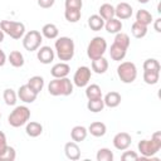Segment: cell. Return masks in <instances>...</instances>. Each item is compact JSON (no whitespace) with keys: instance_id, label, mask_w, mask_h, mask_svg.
Returning <instances> with one entry per match:
<instances>
[{"instance_id":"1","label":"cell","mask_w":161,"mask_h":161,"mask_svg":"<svg viewBox=\"0 0 161 161\" xmlns=\"http://www.w3.org/2000/svg\"><path fill=\"white\" fill-rule=\"evenodd\" d=\"M142 158L153 157L161 148V132L157 131L151 136V140H142L137 145Z\"/></svg>"},{"instance_id":"2","label":"cell","mask_w":161,"mask_h":161,"mask_svg":"<svg viewBox=\"0 0 161 161\" xmlns=\"http://www.w3.org/2000/svg\"><path fill=\"white\" fill-rule=\"evenodd\" d=\"M55 53L57 57L63 60L68 62L74 57V42L69 36H60L55 40Z\"/></svg>"},{"instance_id":"3","label":"cell","mask_w":161,"mask_h":161,"mask_svg":"<svg viewBox=\"0 0 161 161\" xmlns=\"http://www.w3.org/2000/svg\"><path fill=\"white\" fill-rule=\"evenodd\" d=\"M48 92L52 96H69L73 93V83L69 78H54L48 84Z\"/></svg>"},{"instance_id":"4","label":"cell","mask_w":161,"mask_h":161,"mask_svg":"<svg viewBox=\"0 0 161 161\" xmlns=\"http://www.w3.org/2000/svg\"><path fill=\"white\" fill-rule=\"evenodd\" d=\"M30 118V109L26 106H16L8 117V122L11 127H20L26 125Z\"/></svg>"},{"instance_id":"5","label":"cell","mask_w":161,"mask_h":161,"mask_svg":"<svg viewBox=\"0 0 161 161\" xmlns=\"http://www.w3.org/2000/svg\"><path fill=\"white\" fill-rule=\"evenodd\" d=\"M0 29L13 39H20L25 34V25L20 21L1 20L0 21Z\"/></svg>"},{"instance_id":"6","label":"cell","mask_w":161,"mask_h":161,"mask_svg":"<svg viewBox=\"0 0 161 161\" xmlns=\"http://www.w3.org/2000/svg\"><path fill=\"white\" fill-rule=\"evenodd\" d=\"M106 50H107V42H106V39L102 38V36H94L89 42V44L87 47V55H88V58L91 60H93V59L103 57Z\"/></svg>"},{"instance_id":"7","label":"cell","mask_w":161,"mask_h":161,"mask_svg":"<svg viewBox=\"0 0 161 161\" xmlns=\"http://www.w3.org/2000/svg\"><path fill=\"white\" fill-rule=\"evenodd\" d=\"M117 75L121 79V82H123L126 84L135 82V79L137 78V68H136L135 63L122 62L117 67Z\"/></svg>"},{"instance_id":"8","label":"cell","mask_w":161,"mask_h":161,"mask_svg":"<svg viewBox=\"0 0 161 161\" xmlns=\"http://www.w3.org/2000/svg\"><path fill=\"white\" fill-rule=\"evenodd\" d=\"M42 42H43V35L40 34V31H38V30H30L23 38V47L28 52H34V50H38L39 49Z\"/></svg>"},{"instance_id":"9","label":"cell","mask_w":161,"mask_h":161,"mask_svg":"<svg viewBox=\"0 0 161 161\" xmlns=\"http://www.w3.org/2000/svg\"><path fill=\"white\" fill-rule=\"evenodd\" d=\"M91 77H92V70H91V68H88V67H86V65H82V67H79V68L75 70V73H74V75H73V83H74L77 87H79V88L86 87V86L89 83Z\"/></svg>"},{"instance_id":"10","label":"cell","mask_w":161,"mask_h":161,"mask_svg":"<svg viewBox=\"0 0 161 161\" xmlns=\"http://www.w3.org/2000/svg\"><path fill=\"white\" fill-rule=\"evenodd\" d=\"M132 138L131 135L127 132H118L117 135H114L113 137V146L119 150V151H125L131 146Z\"/></svg>"},{"instance_id":"11","label":"cell","mask_w":161,"mask_h":161,"mask_svg":"<svg viewBox=\"0 0 161 161\" xmlns=\"http://www.w3.org/2000/svg\"><path fill=\"white\" fill-rule=\"evenodd\" d=\"M18 97L20 98V101H23L24 103H33L36 97H38V93L34 92L28 84H23L20 86V88L18 89Z\"/></svg>"},{"instance_id":"12","label":"cell","mask_w":161,"mask_h":161,"mask_svg":"<svg viewBox=\"0 0 161 161\" xmlns=\"http://www.w3.org/2000/svg\"><path fill=\"white\" fill-rule=\"evenodd\" d=\"M132 6L128 4V3H119L117 4V6L114 8V16L119 20H126V19H130L132 16Z\"/></svg>"},{"instance_id":"13","label":"cell","mask_w":161,"mask_h":161,"mask_svg":"<svg viewBox=\"0 0 161 161\" xmlns=\"http://www.w3.org/2000/svg\"><path fill=\"white\" fill-rule=\"evenodd\" d=\"M54 55H55L54 50L48 45L40 47L38 49V53H36V57H38L39 62L43 63V64H50L54 60Z\"/></svg>"},{"instance_id":"14","label":"cell","mask_w":161,"mask_h":161,"mask_svg":"<svg viewBox=\"0 0 161 161\" xmlns=\"http://www.w3.org/2000/svg\"><path fill=\"white\" fill-rule=\"evenodd\" d=\"M69 72H70V67L65 62L57 63L50 69V74L54 78H64V77H67L69 74Z\"/></svg>"},{"instance_id":"15","label":"cell","mask_w":161,"mask_h":161,"mask_svg":"<svg viewBox=\"0 0 161 161\" xmlns=\"http://www.w3.org/2000/svg\"><path fill=\"white\" fill-rule=\"evenodd\" d=\"M64 153H65V156L69 160H73V161L80 158V148L77 145V142H74V141H70V142H67L65 143V146H64Z\"/></svg>"},{"instance_id":"16","label":"cell","mask_w":161,"mask_h":161,"mask_svg":"<svg viewBox=\"0 0 161 161\" xmlns=\"http://www.w3.org/2000/svg\"><path fill=\"white\" fill-rule=\"evenodd\" d=\"M121 101H122L121 94H119L118 92H114V91L108 92V93L104 96V98H103L104 106H107V107H109V108H114V107L119 106Z\"/></svg>"},{"instance_id":"17","label":"cell","mask_w":161,"mask_h":161,"mask_svg":"<svg viewBox=\"0 0 161 161\" xmlns=\"http://www.w3.org/2000/svg\"><path fill=\"white\" fill-rule=\"evenodd\" d=\"M108 69V60L104 57L97 58L92 60V70L97 74H103Z\"/></svg>"},{"instance_id":"18","label":"cell","mask_w":161,"mask_h":161,"mask_svg":"<svg viewBox=\"0 0 161 161\" xmlns=\"http://www.w3.org/2000/svg\"><path fill=\"white\" fill-rule=\"evenodd\" d=\"M88 132L94 137H102L107 132V127L103 122H92L88 127Z\"/></svg>"},{"instance_id":"19","label":"cell","mask_w":161,"mask_h":161,"mask_svg":"<svg viewBox=\"0 0 161 161\" xmlns=\"http://www.w3.org/2000/svg\"><path fill=\"white\" fill-rule=\"evenodd\" d=\"M88 135V130L84 126H74L70 131V137L74 142H82L86 140Z\"/></svg>"},{"instance_id":"20","label":"cell","mask_w":161,"mask_h":161,"mask_svg":"<svg viewBox=\"0 0 161 161\" xmlns=\"http://www.w3.org/2000/svg\"><path fill=\"white\" fill-rule=\"evenodd\" d=\"M104 28L109 34H117L122 30V21L117 18H112L104 21Z\"/></svg>"},{"instance_id":"21","label":"cell","mask_w":161,"mask_h":161,"mask_svg":"<svg viewBox=\"0 0 161 161\" xmlns=\"http://www.w3.org/2000/svg\"><path fill=\"white\" fill-rule=\"evenodd\" d=\"M25 132L28 136L30 137H38L42 135L43 132V126L39 122L31 121V122H26V127H25Z\"/></svg>"},{"instance_id":"22","label":"cell","mask_w":161,"mask_h":161,"mask_svg":"<svg viewBox=\"0 0 161 161\" xmlns=\"http://www.w3.org/2000/svg\"><path fill=\"white\" fill-rule=\"evenodd\" d=\"M126 53H127V49H125V48H122V47H119V45H117V44H112L111 45V48H109V55H111V58L113 59V60H116V62H119V60H122L125 57H126Z\"/></svg>"},{"instance_id":"23","label":"cell","mask_w":161,"mask_h":161,"mask_svg":"<svg viewBox=\"0 0 161 161\" xmlns=\"http://www.w3.org/2000/svg\"><path fill=\"white\" fill-rule=\"evenodd\" d=\"M99 16L106 21V20H108V19H112V18H114V6L113 5H111V4H108V3H106V4H102L101 6H99Z\"/></svg>"},{"instance_id":"24","label":"cell","mask_w":161,"mask_h":161,"mask_svg":"<svg viewBox=\"0 0 161 161\" xmlns=\"http://www.w3.org/2000/svg\"><path fill=\"white\" fill-rule=\"evenodd\" d=\"M88 26L91 28V30L98 31L102 28H104V20L98 14H93L88 18Z\"/></svg>"},{"instance_id":"25","label":"cell","mask_w":161,"mask_h":161,"mask_svg":"<svg viewBox=\"0 0 161 161\" xmlns=\"http://www.w3.org/2000/svg\"><path fill=\"white\" fill-rule=\"evenodd\" d=\"M58 34H59V30H58L55 24L49 23L42 28V35L45 36L47 39H55L58 36Z\"/></svg>"},{"instance_id":"26","label":"cell","mask_w":161,"mask_h":161,"mask_svg":"<svg viewBox=\"0 0 161 161\" xmlns=\"http://www.w3.org/2000/svg\"><path fill=\"white\" fill-rule=\"evenodd\" d=\"M8 60L10 62V64L15 68H20L24 65V55L19 52V50H13L10 52L9 57H8Z\"/></svg>"},{"instance_id":"27","label":"cell","mask_w":161,"mask_h":161,"mask_svg":"<svg viewBox=\"0 0 161 161\" xmlns=\"http://www.w3.org/2000/svg\"><path fill=\"white\" fill-rule=\"evenodd\" d=\"M26 84H28L34 92L40 93L42 89H43V87H44V79H43V77H40V75H34V77L29 78V80H28Z\"/></svg>"},{"instance_id":"28","label":"cell","mask_w":161,"mask_h":161,"mask_svg":"<svg viewBox=\"0 0 161 161\" xmlns=\"http://www.w3.org/2000/svg\"><path fill=\"white\" fill-rule=\"evenodd\" d=\"M136 21H138L140 24H143V25H150L152 23V15L150 11L145 10V9H140L137 13H136Z\"/></svg>"},{"instance_id":"29","label":"cell","mask_w":161,"mask_h":161,"mask_svg":"<svg viewBox=\"0 0 161 161\" xmlns=\"http://www.w3.org/2000/svg\"><path fill=\"white\" fill-rule=\"evenodd\" d=\"M131 33H132V35L135 38L141 39L147 34V26L143 25V24H140L138 21H135L132 24V26H131Z\"/></svg>"},{"instance_id":"30","label":"cell","mask_w":161,"mask_h":161,"mask_svg":"<svg viewBox=\"0 0 161 161\" xmlns=\"http://www.w3.org/2000/svg\"><path fill=\"white\" fill-rule=\"evenodd\" d=\"M87 108L88 111L91 112H101L103 108H104V102H103V98L99 97V98H94V99H88V103H87Z\"/></svg>"},{"instance_id":"31","label":"cell","mask_w":161,"mask_h":161,"mask_svg":"<svg viewBox=\"0 0 161 161\" xmlns=\"http://www.w3.org/2000/svg\"><path fill=\"white\" fill-rule=\"evenodd\" d=\"M86 97L88 99H94L102 97V91L98 84H89L86 88Z\"/></svg>"},{"instance_id":"32","label":"cell","mask_w":161,"mask_h":161,"mask_svg":"<svg viewBox=\"0 0 161 161\" xmlns=\"http://www.w3.org/2000/svg\"><path fill=\"white\" fill-rule=\"evenodd\" d=\"M113 43H114V44H117V45H119V47H122V48H125V49H128L131 40H130V36H128L126 33L119 31V33H117V34H116Z\"/></svg>"},{"instance_id":"33","label":"cell","mask_w":161,"mask_h":161,"mask_svg":"<svg viewBox=\"0 0 161 161\" xmlns=\"http://www.w3.org/2000/svg\"><path fill=\"white\" fill-rule=\"evenodd\" d=\"M160 79V72L156 70H143V80L146 84H156Z\"/></svg>"},{"instance_id":"34","label":"cell","mask_w":161,"mask_h":161,"mask_svg":"<svg viewBox=\"0 0 161 161\" xmlns=\"http://www.w3.org/2000/svg\"><path fill=\"white\" fill-rule=\"evenodd\" d=\"M3 97H4V101H5V103H6L8 106H15V104H16L18 94L15 93L14 89H11V88H6V89L4 91Z\"/></svg>"},{"instance_id":"35","label":"cell","mask_w":161,"mask_h":161,"mask_svg":"<svg viewBox=\"0 0 161 161\" xmlns=\"http://www.w3.org/2000/svg\"><path fill=\"white\" fill-rule=\"evenodd\" d=\"M80 16H82L80 10H77V9H65V11H64V18L69 23H77V21H79Z\"/></svg>"},{"instance_id":"36","label":"cell","mask_w":161,"mask_h":161,"mask_svg":"<svg viewBox=\"0 0 161 161\" xmlns=\"http://www.w3.org/2000/svg\"><path fill=\"white\" fill-rule=\"evenodd\" d=\"M96 158L97 161H113V152L107 147L99 148L96 155Z\"/></svg>"},{"instance_id":"37","label":"cell","mask_w":161,"mask_h":161,"mask_svg":"<svg viewBox=\"0 0 161 161\" xmlns=\"http://www.w3.org/2000/svg\"><path fill=\"white\" fill-rule=\"evenodd\" d=\"M16 157L15 148L11 146H6L3 153H0V161H14Z\"/></svg>"},{"instance_id":"38","label":"cell","mask_w":161,"mask_h":161,"mask_svg":"<svg viewBox=\"0 0 161 161\" xmlns=\"http://www.w3.org/2000/svg\"><path fill=\"white\" fill-rule=\"evenodd\" d=\"M160 63L155 58H148L143 62V70H156L160 72Z\"/></svg>"},{"instance_id":"39","label":"cell","mask_w":161,"mask_h":161,"mask_svg":"<svg viewBox=\"0 0 161 161\" xmlns=\"http://www.w3.org/2000/svg\"><path fill=\"white\" fill-rule=\"evenodd\" d=\"M65 9H77L80 10L83 6V1L82 0H65L64 3Z\"/></svg>"},{"instance_id":"40","label":"cell","mask_w":161,"mask_h":161,"mask_svg":"<svg viewBox=\"0 0 161 161\" xmlns=\"http://www.w3.org/2000/svg\"><path fill=\"white\" fill-rule=\"evenodd\" d=\"M121 158H122L123 161H136V160L140 158V156H138L135 151H125V152L122 153Z\"/></svg>"},{"instance_id":"41","label":"cell","mask_w":161,"mask_h":161,"mask_svg":"<svg viewBox=\"0 0 161 161\" xmlns=\"http://www.w3.org/2000/svg\"><path fill=\"white\" fill-rule=\"evenodd\" d=\"M55 0H38V5L43 9H49L54 5Z\"/></svg>"},{"instance_id":"42","label":"cell","mask_w":161,"mask_h":161,"mask_svg":"<svg viewBox=\"0 0 161 161\" xmlns=\"http://www.w3.org/2000/svg\"><path fill=\"white\" fill-rule=\"evenodd\" d=\"M8 143H6V136L3 131H0V153L4 152V150L6 148Z\"/></svg>"},{"instance_id":"43","label":"cell","mask_w":161,"mask_h":161,"mask_svg":"<svg viewBox=\"0 0 161 161\" xmlns=\"http://www.w3.org/2000/svg\"><path fill=\"white\" fill-rule=\"evenodd\" d=\"M6 63V54L4 53L3 49H0V67H3Z\"/></svg>"},{"instance_id":"44","label":"cell","mask_w":161,"mask_h":161,"mask_svg":"<svg viewBox=\"0 0 161 161\" xmlns=\"http://www.w3.org/2000/svg\"><path fill=\"white\" fill-rule=\"evenodd\" d=\"M153 28H155V30H156L157 33H161V19H160V18L155 20V24H153Z\"/></svg>"},{"instance_id":"45","label":"cell","mask_w":161,"mask_h":161,"mask_svg":"<svg viewBox=\"0 0 161 161\" xmlns=\"http://www.w3.org/2000/svg\"><path fill=\"white\" fill-rule=\"evenodd\" d=\"M4 35H5V33H4V31H3L1 29H0V43H1L3 40H4Z\"/></svg>"},{"instance_id":"46","label":"cell","mask_w":161,"mask_h":161,"mask_svg":"<svg viewBox=\"0 0 161 161\" xmlns=\"http://www.w3.org/2000/svg\"><path fill=\"white\" fill-rule=\"evenodd\" d=\"M138 3H141V4H146V3H148L150 0H137Z\"/></svg>"},{"instance_id":"47","label":"cell","mask_w":161,"mask_h":161,"mask_svg":"<svg viewBox=\"0 0 161 161\" xmlns=\"http://www.w3.org/2000/svg\"><path fill=\"white\" fill-rule=\"evenodd\" d=\"M0 117H1V113H0Z\"/></svg>"}]
</instances>
